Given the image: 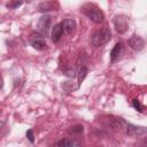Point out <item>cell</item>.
<instances>
[{
  "label": "cell",
  "instance_id": "obj_4",
  "mask_svg": "<svg viewBox=\"0 0 147 147\" xmlns=\"http://www.w3.org/2000/svg\"><path fill=\"white\" fill-rule=\"evenodd\" d=\"M113 23H114V26H115V29H116V31L118 33H124L129 28L127 18L124 15H116L114 17Z\"/></svg>",
  "mask_w": 147,
  "mask_h": 147
},
{
  "label": "cell",
  "instance_id": "obj_13",
  "mask_svg": "<svg viewBox=\"0 0 147 147\" xmlns=\"http://www.w3.org/2000/svg\"><path fill=\"white\" fill-rule=\"evenodd\" d=\"M54 2H49V1H45V2H41L39 5V10L40 11H48V10H54Z\"/></svg>",
  "mask_w": 147,
  "mask_h": 147
},
{
  "label": "cell",
  "instance_id": "obj_9",
  "mask_svg": "<svg viewBox=\"0 0 147 147\" xmlns=\"http://www.w3.org/2000/svg\"><path fill=\"white\" fill-rule=\"evenodd\" d=\"M122 49H123V46H122L121 42H117V44L114 46V48H113L111 52H110V62H111V63H115V62L119 59V56H121V54H122Z\"/></svg>",
  "mask_w": 147,
  "mask_h": 147
},
{
  "label": "cell",
  "instance_id": "obj_2",
  "mask_svg": "<svg viewBox=\"0 0 147 147\" xmlns=\"http://www.w3.org/2000/svg\"><path fill=\"white\" fill-rule=\"evenodd\" d=\"M82 10L84 11V14L94 23H101L103 20H105V15L102 13V10L96 7L95 5H91V3H87L85 5Z\"/></svg>",
  "mask_w": 147,
  "mask_h": 147
},
{
  "label": "cell",
  "instance_id": "obj_19",
  "mask_svg": "<svg viewBox=\"0 0 147 147\" xmlns=\"http://www.w3.org/2000/svg\"><path fill=\"white\" fill-rule=\"evenodd\" d=\"M3 125H5V122H3V121H0V129H1Z\"/></svg>",
  "mask_w": 147,
  "mask_h": 147
},
{
  "label": "cell",
  "instance_id": "obj_7",
  "mask_svg": "<svg viewBox=\"0 0 147 147\" xmlns=\"http://www.w3.org/2000/svg\"><path fill=\"white\" fill-rule=\"evenodd\" d=\"M129 46L134 51H141L145 47V40L139 36H133L127 40Z\"/></svg>",
  "mask_w": 147,
  "mask_h": 147
},
{
  "label": "cell",
  "instance_id": "obj_12",
  "mask_svg": "<svg viewBox=\"0 0 147 147\" xmlns=\"http://www.w3.org/2000/svg\"><path fill=\"white\" fill-rule=\"evenodd\" d=\"M68 132H69L70 134H74V136H76V134H80V133L84 132V126L80 125V124L72 125V126H70V127L68 129Z\"/></svg>",
  "mask_w": 147,
  "mask_h": 147
},
{
  "label": "cell",
  "instance_id": "obj_10",
  "mask_svg": "<svg viewBox=\"0 0 147 147\" xmlns=\"http://www.w3.org/2000/svg\"><path fill=\"white\" fill-rule=\"evenodd\" d=\"M63 36V30H62V26H61V23H57L54 25L53 30H52V40L53 42H57L61 37Z\"/></svg>",
  "mask_w": 147,
  "mask_h": 147
},
{
  "label": "cell",
  "instance_id": "obj_16",
  "mask_svg": "<svg viewBox=\"0 0 147 147\" xmlns=\"http://www.w3.org/2000/svg\"><path fill=\"white\" fill-rule=\"evenodd\" d=\"M26 138H28V140H29L31 144L34 142V134H33V130H32V129L28 130V132H26Z\"/></svg>",
  "mask_w": 147,
  "mask_h": 147
},
{
  "label": "cell",
  "instance_id": "obj_18",
  "mask_svg": "<svg viewBox=\"0 0 147 147\" xmlns=\"http://www.w3.org/2000/svg\"><path fill=\"white\" fill-rule=\"evenodd\" d=\"M3 87V79H2V76H1V74H0V90Z\"/></svg>",
  "mask_w": 147,
  "mask_h": 147
},
{
  "label": "cell",
  "instance_id": "obj_3",
  "mask_svg": "<svg viewBox=\"0 0 147 147\" xmlns=\"http://www.w3.org/2000/svg\"><path fill=\"white\" fill-rule=\"evenodd\" d=\"M30 44L34 49L38 51H44L46 48V41H45V36H42L39 32H33L30 36Z\"/></svg>",
  "mask_w": 147,
  "mask_h": 147
},
{
  "label": "cell",
  "instance_id": "obj_5",
  "mask_svg": "<svg viewBox=\"0 0 147 147\" xmlns=\"http://www.w3.org/2000/svg\"><path fill=\"white\" fill-rule=\"evenodd\" d=\"M51 25V16L49 15H42L37 23V28H38V32L41 33L42 36L47 34L48 29Z\"/></svg>",
  "mask_w": 147,
  "mask_h": 147
},
{
  "label": "cell",
  "instance_id": "obj_15",
  "mask_svg": "<svg viewBox=\"0 0 147 147\" xmlns=\"http://www.w3.org/2000/svg\"><path fill=\"white\" fill-rule=\"evenodd\" d=\"M132 105H133V107H134L138 111H140V113H142V111H144V106H142L138 100H133Z\"/></svg>",
  "mask_w": 147,
  "mask_h": 147
},
{
  "label": "cell",
  "instance_id": "obj_11",
  "mask_svg": "<svg viewBox=\"0 0 147 147\" xmlns=\"http://www.w3.org/2000/svg\"><path fill=\"white\" fill-rule=\"evenodd\" d=\"M87 72H88V70H87V68L85 67V65H79L78 67V69H77V72H76V76H77V86L79 87L80 86V84H82V82L85 79V77L87 76Z\"/></svg>",
  "mask_w": 147,
  "mask_h": 147
},
{
  "label": "cell",
  "instance_id": "obj_1",
  "mask_svg": "<svg viewBox=\"0 0 147 147\" xmlns=\"http://www.w3.org/2000/svg\"><path fill=\"white\" fill-rule=\"evenodd\" d=\"M110 39H111V31L108 28H102L92 34L91 42L94 47H100L106 45Z\"/></svg>",
  "mask_w": 147,
  "mask_h": 147
},
{
  "label": "cell",
  "instance_id": "obj_6",
  "mask_svg": "<svg viewBox=\"0 0 147 147\" xmlns=\"http://www.w3.org/2000/svg\"><path fill=\"white\" fill-rule=\"evenodd\" d=\"M125 125H126V133L129 136H132V137L144 136L147 132L145 126H137V125H133V124H125Z\"/></svg>",
  "mask_w": 147,
  "mask_h": 147
},
{
  "label": "cell",
  "instance_id": "obj_14",
  "mask_svg": "<svg viewBox=\"0 0 147 147\" xmlns=\"http://www.w3.org/2000/svg\"><path fill=\"white\" fill-rule=\"evenodd\" d=\"M57 147H76V142L70 139H61L57 142Z\"/></svg>",
  "mask_w": 147,
  "mask_h": 147
},
{
  "label": "cell",
  "instance_id": "obj_17",
  "mask_svg": "<svg viewBox=\"0 0 147 147\" xmlns=\"http://www.w3.org/2000/svg\"><path fill=\"white\" fill-rule=\"evenodd\" d=\"M22 5V2L21 1H16V2H8L7 3V7L8 8H11V9H14V8H16V7H18V6H21Z\"/></svg>",
  "mask_w": 147,
  "mask_h": 147
},
{
  "label": "cell",
  "instance_id": "obj_8",
  "mask_svg": "<svg viewBox=\"0 0 147 147\" xmlns=\"http://www.w3.org/2000/svg\"><path fill=\"white\" fill-rule=\"evenodd\" d=\"M61 26H62L64 34H70L74 32V30L76 28V22L72 18H64L61 22Z\"/></svg>",
  "mask_w": 147,
  "mask_h": 147
}]
</instances>
